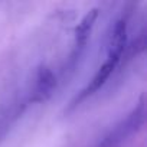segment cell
I'll use <instances>...</instances> for the list:
<instances>
[{
	"label": "cell",
	"mask_w": 147,
	"mask_h": 147,
	"mask_svg": "<svg viewBox=\"0 0 147 147\" xmlns=\"http://www.w3.org/2000/svg\"><path fill=\"white\" fill-rule=\"evenodd\" d=\"M144 102L143 100L138 102V105L124 118L121 120L97 147H118L124 140H127L133 133H136L144 123Z\"/></svg>",
	"instance_id": "1"
},
{
	"label": "cell",
	"mask_w": 147,
	"mask_h": 147,
	"mask_svg": "<svg viewBox=\"0 0 147 147\" xmlns=\"http://www.w3.org/2000/svg\"><path fill=\"white\" fill-rule=\"evenodd\" d=\"M97 15H98V10L94 9L91 10L90 13H87L84 16V19L81 20V23L77 26L75 29V45H74V49H72V53L69 56V61H68V68L69 71H72L75 68L78 59L81 58L85 46H87V42L90 39V35H91V30L94 28V23H95V19H97Z\"/></svg>",
	"instance_id": "2"
},
{
	"label": "cell",
	"mask_w": 147,
	"mask_h": 147,
	"mask_svg": "<svg viewBox=\"0 0 147 147\" xmlns=\"http://www.w3.org/2000/svg\"><path fill=\"white\" fill-rule=\"evenodd\" d=\"M56 87V78L48 66H40L36 74V82L33 90V101H45L51 97Z\"/></svg>",
	"instance_id": "3"
},
{
	"label": "cell",
	"mask_w": 147,
	"mask_h": 147,
	"mask_svg": "<svg viewBox=\"0 0 147 147\" xmlns=\"http://www.w3.org/2000/svg\"><path fill=\"white\" fill-rule=\"evenodd\" d=\"M118 62H120V59H115V58L107 56L105 62L98 68L97 74L94 75V78L91 80V82L88 84V87L82 91V94H81L80 100H81V98H84V97H87V95H90V94H92V92H95L97 90H100V88L105 84V81L110 78V75L114 72V69L117 68Z\"/></svg>",
	"instance_id": "4"
},
{
	"label": "cell",
	"mask_w": 147,
	"mask_h": 147,
	"mask_svg": "<svg viewBox=\"0 0 147 147\" xmlns=\"http://www.w3.org/2000/svg\"><path fill=\"white\" fill-rule=\"evenodd\" d=\"M127 42V25L125 20H117L113 29V33L110 36V43H108V56L121 59L124 48Z\"/></svg>",
	"instance_id": "5"
}]
</instances>
